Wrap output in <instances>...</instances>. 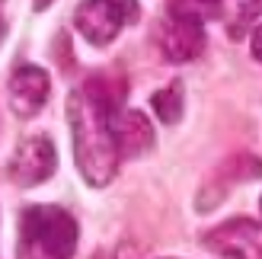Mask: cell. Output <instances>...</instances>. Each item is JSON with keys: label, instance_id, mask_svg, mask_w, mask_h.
<instances>
[{"label": "cell", "instance_id": "cell-1", "mask_svg": "<svg viewBox=\"0 0 262 259\" xmlns=\"http://www.w3.org/2000/svg\"><path fill=\"white\" fill-rule=\"evenodd\" d=\"M64 106H68L71 150H74L77 170L86 179V186L93 189L109 186L122 160L112 135V112L102 109L86 90H71Z\"/></svg>", "mask_w": 262, "mask_h": 259}, {"label": "cell", "instance_id": "cell-2", "mask_svg": "<svg viewBox=\"0 0 262 259\" xmlns=\"http://www.w3.org/2000/svg\"><path fill=\"white\" fill-rule=\"evenodd\" d=\"M80 224L61 205H29L19 211L16 259H74Z\"/></svg>", "mask_w": 262, "mask_h": 259}, {"label": "cell", "instance_id": "cell-3", "mask_svg": "<svg viewBox=\"0 0 262 259\" xmlns=\"http://www.w3.org/2000/svg\"><path fill=\"white\" fill-rule=\"evenodd\" d=\"M55 170H58V147L45 135H26L13 147V157L7 166L10 179L23 189H32L38 183H45V179H51Z\"/></svg>", "mask_w": 262, "mask_h": 259}, {"label": "cell", "instance_id": "cell-4", "mask_svg": "<svg viewBox=\"0 0 262 259\" xmlns=\"http://www.w3.org/2000/svg\"><path fill=\"white\" fill-rule=\"evenodd\" d=\"M202 243L221 259H262V224L253 218H230L208 230Z\"/></svg>", "mask_w": 262, "mask_h": 259}, {"label": "cell", "instance_id": "cell-5", "mask_svg": "<svg viewBox=\"0 0 262 259\" xmlns=\"http://www.w3.org/2000/svg\"><path fill=\"white\" fill-rule=\"evenodd\" d=\"M125 23V13L119 0H80L74 10V29L80 32L93 48H106L119 38Z\"/></svg>", "mask_w": 262, "mask_h": 259}, {"label": "cell", "instance_id": "cell-6", "mask_svg": "<svg viewBox=\"0 0 262 259\" xmlns=\"http://www.w3.org/2000/svg\"><path fill=\"white\" fill-rule=\"evenodd\" d=\"M48 96H51V80H48L45 68H38V64H19L10 74L7 99H10V109L19 119H35L45 109Z\"/></svg>", "mask_w": 262, "mask_h": 259}, {"label": "cell", "instance_id": "cell-7", "mask_svg": "<svg viewBox=\"0 0 262 259\" xmlns=\"http://www.w3.org/2000/svg\"><path fill=\"white\" fill-rule=\"evenodd\" d=\"M157 42H160V51L169 64H189L205 51V26L163 16L157 26Z\"/></svg>", "mask_w": 262, "mask_h": 259}, {"label": "cell", "instance_id": "cell-8", "mask_svg": "<svg viewBox=\"0 0 262 259\" xmlns=\"http://www.w3.org/2000/svg\"><path fill=\"white\" fill-rule=\"evenodd\" d=\"M259 176H262V160L259 157H253V154L230 157L214 170V176L208 179V186H202L195 205H199V211H208L233 189V183H250V179H259Z\"/></svg>", "mask_w": 262, "mask_h": 259}, {"label": "cell", "instance_id": "cell-9", "mask_svg": "<svg viewBox=\"0 0 262 259\" xmlns=\"http://www.w3.org/2000/svg\"><path fill=\"white\" fill-rule=\"evenodd\" d=\"M112 135L122 160H138L154 150V125L141 109H122L112 115Z\"/></svg>", "mask_w": 262, "mask_h": 259}, {"label": "cell", "instance_id": "cell-10", "mask_svg": "<svg viewBox=\"0 0 262 259\" xmlns=\"http://www.w3.org/2000/svg\"><path fill=\"white\" fill-rule=\"evenodd\" d=\"M221 16L230 38H243L246 32H253V23L262 16V0H224Z\"/></svg>", "mask_w": 262, "mask_h": 259}, {"label": "cell", "instance_id": "cell-11", "mask_svg": "<svg viewBox=\"0 0 262 259\" xmlns=\"http://www.w3.org/2000/svg\"><path fill=\"white\" fill-rule=\"evenodd\" d=\"M182 106H186V90H182L179 80H173V83H166V87L150 93V109L163 125H176L182 119Z\"/></svg>", "mask_w": 262, "mask_h": 259}, {"label": "cell", "instance_id": "cell-12", "mask_svg": "<svg viewBox=\"0 0 262 259\" xmlns=\"http://www.w3.org/2000/svg\"><path fill=\"white\" fill-rule=\"evenodd\" d=\"M221 4H224V0H166V16L205 26L208 19L221 16Z\"/></svg>", "mask_w": 262, "mask_h": 259}, {"label": "cell", "instance_id": "cell-13", "mask_svg": "<svg viewBox=\"0 0 262 259\" xmlns=\"http://www.w3.org/2000/svg\"><path fill=\"white\" fill-rule=\"evenodd\" d=\"M250 51H253V58L262 64V23L253 29V35H250Z\"/></svg>", "mask_w": 262, "mask_h": 259}, {"label": "cell", "instance_id": "cell-14", "mask_svg": "<svg viewBox=\"0 0 262 259\" xmlns=\"http://www.w3.org/2000/svg\"><path fill=\"white\" fill-rule=\"evenodd\" d=\"M119 7H122V13H125V23H128V26L138 23V0H119Z\"/></svg>", "mask_w": 262, "mask_h": 259}, {"label": "cell", "instance_id": "cell-15", "mask_svg": "<svg viewBox=\"0 0 262 259\" xmlns=\"http://www.w3.org/2000/svg\"><path fill=\"white\" fill-rule=\"evenodd\" d=\"M4 4H7V0H0V45H4V38H7V16H4Z\"/></svg>", "mask_w": 262, "mask_h": 259}, {"label": "cell", "instance_id": "cell-16", "mask_svg": "<svg viewBox=\"0 0 262 259\" xmlns=\"http://www.w3.org/2000/svg\"><path fill=\"white\" fill-rule=\"evenodd\" d=\"M51 4H55V0H35V10H38V13H42V10H48Z\"/></svg>", "mask_w": 262, "mask_h": 259}, {"label": "cell", "instance_id": "cell-17", "mask_svg": "<svg viewBox=\"0 0 262 259\" xmlns=\"http://www.w3.org/2000/svg\"><path fill=\"white\" fill-rule=\"evenodd\" d=\"M259 211H262V199H259Z\"/></svg>", "mask_w": 262, "mask_h": 259}]
</instances>
